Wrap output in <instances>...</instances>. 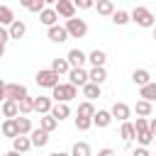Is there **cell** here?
I'll return each mask as SVG.
<instances>
[{"mask_svg": "<svg viewBox=\"0 0 156 156\" xmlns=\"http://www.w3.org/2000/svg\"><path fill=\"white\" fill-rule=\"evenodd\" d=\"M139 98H141V100L154 102V100H156V80H151V83L141 85V88H139Z\"/></svg>", "mask_w": 156, "mask_h": 156, "instance_id": "23", "label": "cell"}, {"mask_svg": "<svg viewBox=\"0 0 156 156\" xmlns=\"http://www.w3.org/2000/svg\"><path fill=\"white\" fill-rule=\"evenodd\" d=\"M17 129H20V134L29 136V134H32V129H34V127H32V119H29L27 115H20V117H17Z\"/></svg>", "mask_w": 156, "mask_h": 156, "instance_id": "29", "label": "cell"}, {"mask_svg": "<svg viewBox=\"0 0 156 156\" xmlns=\"http://www.w3.org/2000/svg\"><path fill=\"white\" fill-rule=\"evenodd\" d=\"M32 2H34V0H20V5H22L24 10H29V5H32Z\"/></svg>", "mask_w": 156, "mask_h": 156, "instance_id": "45", "label": "cell"}, {"mask_svg": "<svg viewBox=\"0 0 156 156\" xmlns=\"http://www.w3.org/2000/svg\"><path fill=\"white\" fill-rule=\"evenodd\" d=\"M0 134H2V129H0Z\"/></svg>", "mask_w": 156, "mask_h": 156, "instance_id": "52", "label": "cell"}, {"mask_svg": "<svg viewBox=\"0 0 156 156\" xmlns=\"http://www.w3.org/2000/svg\"><path fill=\"white\" fill-rule=\"evenodd\" d=\"M46 37H49L54 44H63L66 39H71L63 24H54V27H49V29H46Z\"/></svg>", "mask_w": 156, "mask_h": 156, "instance_id": "7", "label": "cell"}, {"mask_svg": "<svg viewBox=\"0 0 156 156\" xmlns=\"http://www.w3.org/2000/svg\"><path fill=\"white\" fill-rule=\"evenodd\" d=\"M0 115H2V100H0Z\"/></svg>", "mask_w": 156, "mask_h": 156, "instance_id": "50", "label": "cell"}, {"mask_svg": "<svg viewBox=\"0 0 156 156\" xmlns=\"http://www.w3.org/2000/svg\"><path fill=\"white\" fill-rule=\"evenodd\" d=\"M68 83H73L76 88H83L85 83H90L88 71H85V68H71V71H68Z\"/></svg>", "mask_w": 156, "mask_h": 156, "instance_id": "8", "label": "cell"}, {"mask_svg": "<svg viewBox=\"0 0 156 156\" xmlns=\"http://www.w3.org/2000/svg\"><path fill=\"white\" fill-rule=\"evenodd\" d=\"M71 156H93L90 144H88V141H76L73 149H71Z\"/></svg>", "mask_w": 156, "mask_h": 156, "instance_id": "30", "label": "cell"}, {"mask_svg": "<svg viewBox=\"0 0 156 156\" xmlns=\"http://www.w3.org/2000/svg\"><path fill=\"white\" fill-rule=\"evenodd\" d=\"M129 17H132L134 24H139V27H144V29H154V24H156L154 12H151L149 7H144V5H136V7L129 12Z\"/></svg>", "mask_w": 156, "mask_h": 156, "instance_id": "1", "label": "cell"}, {"mask_svg": "<svg viewBox=\"0 0 156 156\" xmlns=\"http://www.w3.org/2000/svg\"><path fill=\"white\" fill-rule=\"evenodd\" d=\"M49 156H71V154H66V151H54V154H49Z\"/></svg>", "mask_w": 156, "mask_h": 156, "instance_id": "46", "label": "cell"}, {"mask_svg": "<svg viewBox=\"0 0 156 156\" xmlns=\"http://www.w3.org/2000/svg\"><path fill=\"white\" fill-rule=\"evenodd\" d=\"M29 139H32V146H37V149H44V146L49 144V132H44L41 127H39V129H32Z\"/></svg>", "mask_w": 156, "mask_h": 156, "instance_id": "13", "label": "cell"}, {"mask_svg": "<svg viewBox=\"0 0 156 156\" xmlns=\"http://www.w3.org/2000/svg\"><path fill=\"white\" fill-rule=\"evenodd\" d=\"M7 29H10V39H22V37L27 34V24H24L22 20H15Z\"/></svg>", "mask_w": 156, "mask_h": 156, "instance_id": "20", "label": "cell"}, {"mask_svg": "<svg viewBox=\"0 0 156 156\" xmlns=\"http://www.w3.org/2000/svg\"><path fill=\"white\" fill-rule=\"evenodd\" d=\"M44 7H46V2H44V0H34V2L29 5V12H37V15H39Z\"/></svg>", "mask_w": 156, "mask_h": 156, "instance_id": "39", "label": "cell"}, {"mask_svg": "<svg viewBox=\"0 0 156 156\" xmlns=\"http://www.w3.org/2000/svg\"><path fill=\"white\" fill-rule=\"evenodd\" d=\"M66 32H68V37L71 39H83L85 34H88V22L85 20H80V17H73V20H66Z\"/></svg>", "mask_w": 156, "mask_h": 156, "instance_id": "3", "label": "cell"}, {"mask_svg": "<svg viewBox=\"0 0 156 156\" xmlns=\"http://www.w3.org/2000/svg\"><path fill=\"white\" fill-rule=\"evenodd\" d=\"M39 127H41L44 132H49V134H51V132L58 127V119H56L51 112H49V115H41V119H39Z\"/></svg>", "mask_w": 156, "mask_h": 156, "instance_id": "25", "label": "cell"}, {"mask_svg": "<svg viewBox=\"0 0 156 156\" xmlns=\"http://www.w3.org/2000/svg\"><path fill=\"white\" fill-rule=\"evenodd\" d=\"M5 56V44H0V58Z\"/></svg>", "mask_w": 156, "mask_h": 156, "instance_id": "48", "label": "cell"}, {"mask_svg": "<svg viewBox=\"0 0 156 156\" xmlns=\"http://www.w3.org/2000/svg\"><path fill=\"white\" fill-rule=\"evenodd\" d=\"M39 22H41V24H46V29H49V27H54V24L58 22L56 10H54V7H44V10L39 12Z\"/></svg>", "mask_w": 156, "mask_h": 156, "instance_id": "15", "label": "cell"}, {"mask_svg": "<svg viewBox=\"0 0 156 156\" xmlns=\"http://www.w3.org/2000/svg\"><path fill=\"white\" fill-rule=\"evenodd\" d=\"M154 141H156V136H154Z\"/></svg>", "mask_w": 156, "mask_h": 156, "instance_id": "53", "label": "cell"}, {"mask_svg": "<svg viewBox=\"0 0 156 156\" xmlns=\"http://www.w3.org/2000/svg\"><path fill=\"white\" fill-rule=\"evenodd\" d=\"M88 61L93 63V68H100V66H105V61H107V54H105L102 49H93V51L88 54Z\"/></svg>", "mask_w": 156, "mask_h": 156, "instance_id": "21", "label": "cell"}, {"mask_svg": "<svg viewBox=\"0 0 156 156\" xmlns=\"http://www.w3.org/2000/svg\"><path fill=\"white\" fill-rule=\"evenodd\" d=\"M29 149H32V139H29V136L20 134V136H15V139H12V151H17V154H22V156H24Z\"/></svg>", "mask_w": 156, "mask_h": 156, "instance_id": "14", "label": "cell"}, {"mask_svg": "<svg viewBox=\"0 0 156 156\" xmlns=\"http://www.w3.org/2000/svg\"><path fill=\"white\" fill-rule=\"evenodd\" d=\"M51 107H54V100H51V98H46V95L34 98V112H39V115H49Z\"/></svg>", "mask_w": 156, "mask_h": 156, "instance_id": "12", "label": "cell"}, {"mask_svg": "<svg viewBox=\"0 0 156 156\" xmlns=\"http://www.w3.org/2000/svg\"><path fill=\"white\" fill-rule=\"evenodd\" d=\"M95 112H98V110H95V105H93L90 100H85V102H80V105H78V112H76V115H78V117H93Z\"/></svg>", "mask_w": 156, "mask_h": 156, "instance_id": "33", "label": "cell"}, {"mask_svg": "<svg viewBox=\"0 0 156 156\" xmlns=\"http://www.w3.org/2000/svg\"><path fill=\"white\" fill-rule=\"evenodd\" d=\"M15 22V12L7 7V5H0V24L2 27H10Z\"/></svg>", "mask_w": 156, "mask_h": 156, "instance_id": "32", "label": "cell"}, {"mask_svg": "<svg viewBox=\"0 0 156 156\" xmlns=\"http://www.w3.org/2000/svg\"><path fill=\"white\" fill-rule=\"evenodd\" d=\"M112 22H115L117 27H124L127 22H132V17H129V12H127V10H115V15H112Z\"/></svg>", "mask_w": 156, "mask_h": 156, "instance_id": "35", "label": "cell"}, {"mask_svg": "<svg viewBox=\"0 0 156 156\" xmlns=\"http://www.w3.org/2000/svg\"><path fill=\"white\" fill-rule=\"evenodd\" d=\"M95 2H100V0H95Z\"/></svg>", "mask_w": 156, "mask_h": 156, "instance_id": "54", "label": "cell"}, {"mask_svg": "<svg viewBox=\"0 0 156 156\" xmlns=\"http://www.w3.org/2000/svg\"><path fill=\"white\" fill-rule=\"evenodd\" d=\"M80 90H83V95H85V98H88L90 102H93L95 98H100V95H102V90H100V85H95V83H85V85H83Z\"/></svg>", "mask_w": 156, "mask_h": 156, "instance_id": "28", "label": "cell"}, {"mask_svg": "<svg viewBox=\"0 0 156 156\" xmlns=\"http://www.w3.org/2000/svg\"><path fill=\"white\" fill-rule=\"evenodd\" d=\"M54 10H56V15L63 17V20H73V17H76V5H73V0H58V2L54 5Z\"/></svg>", "mask_w": 156, "mask_h": 156, "instance_id": "6", "label": "cell"}, {"mask_svg": "<svg viewBox=\"0 0 156 156\" xmlns=\"http://www.w3.org/2000/svg\"><path fill=\"white\" fill-rule=\"evenodd\" d=\"M44 2H46V5H56L58 0H44Z\"/></svg>", "mask_w": 156, "mask_h": 156, "instance_id": "49", "label": "cell"}, {"mask_svg": "<svg viewBox=\"0 0 156 156\" xmlns=\"http://www.w3.org/2000/svg\"><path fill=\"white\" fill-rule=\"evenodd\" d=\"M2 117H5V119L20 117V102H15V100H2Z\"/></svg>", "mask_w": 156, "mask_h": 156, "instance_id": "16", "label": "cell"}, {"mask_svg": "<svg viewBox=\"0 0 156 156\" xmlns=\"http://www.w3.org/2000/svg\"><path fill=\"white\" fill-rule=\"evenodd\" d=\"M2 156H22V154H17V151H7V154H2Z\"/></svg>", "mask_w": 156, "mask_h": 156, "instance_id": "47", "label": "cell"}, {"mask_svg": "<svg viewBox=\"0 0 156 156\" xmlns=\"http://www.w3.org/2000/svg\"><path fill=\"white\" fill-rule=\"evenodd\" d=\"M151 102L149 100H136V105H134V112H136V117H149L151 115Z\"/></svg>", "mask_w": 156, "mask_h": 156, "instance_id": "31", "label": "cell"}, {"mask_svg": "<svg viewBox=\"0 0 156 156\" xmlns=\"http://www.w3.org/2000/svg\"><path fill=\"white\" fill-rule=\"evenodd\" d=\"M34 80H37L39 88H49V90H51V88L58 85V73H54L51 68H41V71H37Z\"/></svg>", "mask_w": 156, "mask_h": 156, "instance_id": "4", "label": "cell"}, {"mask_svg": "<svg viewBox=\"0 0 156 156\" xmlns=\"http://www.w3.org/2000/svg\"><path fill=\"white\" fill-rule=\"evenodd\" d=\"M29 112H34V98H24V100H20V115H29Z\"/></svg>", "mask_w": 156, "mask_h": 156, "instance_id": "37", "label": "cell"}, {"mask_svg": "<svg viewBox=\"0 0 156 156\" xmlns=\"http://www.w3.org/2000/svg\"><path fill=\"white\" fill-rule=\"evenodd\" d=\"M132 80H134V85H146V83H151V73L146 71V68H134L132 71Z\"/></svg>", "mask_w": 156, "mask_h": 156, "instance_id": "19", "label": "cell"}, {"mask_svg": "<svg viewBox=\"0 0 156 156\" xmlns=\"http://www.w3.org/2000/svg\"><path fill=\"white\" fill-rule=\"evenodd\" d=\"M66 58H68L71 68H83V63L88 61V54H85V51H80V49H71Z\"/></svg>", "mask_w": 156, "mask_h": 156, "instance_id": "11", "label": "cell"}, {"mask_svg": "<svg viewBox=\"0 0 156 156\" xmlns=\"http://www.w3.org/2000/svg\"><path fill=\"white\" fill-rule=\"evenodd\" d=\"M29 93H27V88L22 85V83H7V88H5V100H15V102H20V100H24Z\"/></svg>", "mask_w": 156, "mask_h": 156, "instance_id": "5", "label": "cell"}, {"mask_svg": "<svg viewBox=\"0 0 156 156\" xmlns=\"http://www.w3.org/2000/svg\"><path fill=\"white\" fill-rule=\"evenodd\" d=\"M51 71L54 73H58V76H68V71H71V63H68V58H54L51 61Z\"/></svg>", "mask_w": 156, "mask_h": 156, "instance_id": "27", "label": "cell"}, {"mask_svg": "<svg viewBox=\"0 0 156 156\" xmlns=\"http://www.w3.org/2000/svg\"><path fill=\"white\" fill-rule=\"evenodd\" d=\"M5 88H7V83L0 78V100H5Z\"/></svg>", "mask_w": 156, "mask_h": 156, "instance_id": "43", "label": "cell"}, {"mask_svg": "<svg viewBox=\"0 0 156 156\" xmlns=\"http://www.w3.org/2000/svg\"><path fill=\"white\" fill-rule=\"evenodd\" d=\"M95 10L102 17H112L115 15V2L112 0H100V2H95Z\"/></svg>", "mask_w": 156, "mask_h": 156, "instance_id": "24", "label": "cell"}, {"mask_svg": "<svg viewBox=\"0 0 156 156\" xmlns=\"http://www.w3.org/2000/svg\"><path fill=\"white\" fill-rule=\"evenodd\" d=\"M132 156H151V151H149L146 146H136V149L132 151Z\"/></svg>", "mask_w": 156, "mask_h": 156, "instance_id": "40", "label": "cell"}, {"mask_svg": "<svg viewBox=\"0 0 156 156\" xmlns=\"http://www.w3.org/2000/svg\"><path fill=\"white\" fill-rule=\"evenodd\" d=\"M136 141H139V146H149V144H154V134H151V129L146 127V129H139L136 132Z\"/></svg>", "mask_w": 156, "mask_h": 156, "instance_id": "34", "label": "cell"}, {"mask_svg": "<svg viewBox=\"0 0 156 156\" xmlns=\"http://www.w3.org/2000/svg\"><path fill=\"white\" fill-rule=\"evenodd\" d=\"M76 10H93L95 7V0H73Z\"/></svg>", "mask_w": 156, "mask_h": 156, "instance_id": "38", "label": "cell"}, {"mask_svg": "<svg viewBox=\"0 0 156 156\" xmlns=\"http://www.w3.org/2000/svg\"><path fill=\"white\" fill-rule=\"evenodd\" d=\"M51 115H54L58 122L68 119V117H71V107H68V102H54V107H51Z\"/></svg>", "mask_w": 156, "mask_h": 156, "instance_id": "17", "label": "cell"}, {"mask_svg": "<svg viewBox=\"0 0 156 156\" xmlns=\"http://www.w3.org/2000/svg\"><path fill=\"white\" fill-rule=\"evenodd\" d=\"M154 39H156V24H154Z\"/></svg>", "mask_w": 156, "mask_h": 156, "instance_id": "51", "label": "cell"}, {"mask_svg": "<svg viewBox=\"0 0 156 156\" xmlns=\"http://www.w3.org/2000/svg\"><path fill=\"white\" fill-rule=\"evenodd\" d=\"M110 112H112V117H115L117 122H129V117H132V107H129L127 102H115Z\"/></svg>", "mask_w": 156, "mask_h": 156, "instance_id": "9", "label": "cell"}, {"mask_svg": "<svg viewBox=\"0 0 156 156\" xmlns=\"http://www.w3.org/2000/svg\"><path fill=\"white\" fill-rule=\"evenodd\" d=\"M0 129H2V136H7V139L20 136V129H17V117H15V119H5V122L0 124Z\"/></svg>", "mask_w": 156, "mask_h": 156, "instance_id": "18", "label": "cell"}, {"mask_svg": "<svg viewBox=\"0 0 156 156\" xmlns=\"http://www.w3.org/2000/svg\"><path fill=\"white\" fill-rule=\"evenodd\" d=\"M73 124H76V129H80V132H88L90 127H93V117H73Z\"/></svg>", "mask_w": 156, "mask_h": 156, "instance_id": "36", "label": "cell"}, {"mask_svg": "<svg viewBox=\"0 0 156 156\" xmlns=\"http://www.w3.org/2000/svg\"><path fill=\"white\" fill-rule=\"evenodd\" d=\"M112 119H115V117H112V112H110V110H98V112L93 115V124H95L98 129L110 127V124H112Z\"/></svg>", "mask_w": 156, "mask_h": 156, "instance_id": "10", "label": "cell"}, {"mask_svg": "<svg viewBox=\"0 0 156 156\" xmlns=\"http://www.w3.org/2000/svg\"><path fill=\"white\" fill-rule=\"evenodd\" d=\"M88 78H90V83L102 85V83L107 80V71H105V66H100V68H90V71H88Z\"/></svg>", "mask_w": 156, "mask_h": 156, "instance_id": "22", "label": "cell"}, {"mask_svg": "<svg viewBox=\"0 0 156 156\" xmlns=\"http://www.w3.org/2000/svg\"><path fill=\"white\" fill-rule=\"evenodd\" d=\"M119 136L124 139V144H129L132 139H136V129H134V122H122V129H119Z\"/></svg>", "mask_w": 156, "mask_h": 156, "instance_id": "26", "label": "cell"}, {"mask_svg": "<svg viewBox=\"0 0 156 156\" xmlns=\"http://www.w3.org/2000/svg\"><path fill=\"white\" fill-rule=\"evenodd\" d=\"M0 156H2V154H0Z\"/></svg>", "mask_w": 156, "mask_h": 156, "instance_id": "55", "label": "cell"}, {"mask_svg": "<svg viewBox=\"0 0 156 156\" xmlns=\"http://www.w3.org/2000/svg\"><path fill=\"white\" fill-rule=\"evenodd\" d=\"M7 39H10V29H7V27H2V24H0V44H5V41H7Z\"/></svg>", "mask_w": 156, "mask_h": 156, "instance_id": "41", "label": "cell"}, {"mask_svg": "<svg viewBox=\"0 0 156 156\" xmlns=\"http://www.w3.org/2000/svg\"><path fill=\"white\" fill-rule=\"evenodd\" d=\"M98 156H117V154H115V149L105 146V149H100V151H98Z\"/></svg>", "mask_w": 156, "mask_h": 156, "instance_id": "42", "label": "cell"}, {"mask_svg": "<svg viewBox=\"0 0 156 156\" xmlns=\"http://www.w3.org/2000/svg\"><path fill=\"white\" fill-rule=\"evenodd\" d=\"M149 129H151V134H154V136H156V117H154V119H151V122H149Z\"/></svg>", "mask_w": 156, "mask_h": 156, "instance_id": "44", "label": "cell"}, {"mask_svg": "<svg viewBox=\"0 0 156 156\" xmlns=\"http://www.w3.org/2000/svg\"><path fill=\"white\" fill-rule=\"evenodd\" d=\"M78 95V88L73 83H58L56 88H51V100L54 102H71Z\"/></svg>", "mask_w": 156, "mask_h": 156, "instance_id": "2", "label": "cell"}]
</instances>
